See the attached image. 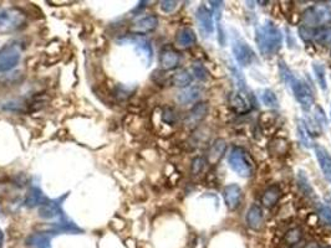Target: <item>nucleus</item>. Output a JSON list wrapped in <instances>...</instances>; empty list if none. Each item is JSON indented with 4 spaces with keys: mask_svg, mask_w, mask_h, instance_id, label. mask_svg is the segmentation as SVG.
Here are the masks:
<instances>
[{
    "mask_svg": "<svg viewBox=\"0 0 331 248\" xmlns=\"http://www.w3.org/2000/svg\"><path fill=\"white\" fill-rule=\"evenodd\" d=\"M232 51H233L237 62L243 67L252 65V62L255 60L254 51L242 38L234 39L232 43Z\"/></svg>",
    "mask_w": 331,
    "mask_h": 248,
    "instance_id": "0eeeda50",
    "label": "nucleus"
},
{
    "mask_svg": "<svg viewBox=\"0 0 331 248\" xmlns=\"http://www.w3.org/2000/svg\"><path fill=\"white\" fill-rule=\"evenodd\" d=\"M208 114V104L205 102H198L192 107L191 111L188 112L186 117V121L184 124L189 128H195L202 121H204V118Z\"/></svg>",
    "mask_w": 331,
    "mask_h": 248,
    "instance_id": "9b49d317",
    "label": "nucleus"
},
{
    "mask_svg": "<svg viewBox=\"0 0 331 248\" xmlns=\"http://www.w3.org/2000/svg\"><path fill=\"white\" fill-rule=\"evenodd\" d=\"M312 70H314L315 78L317 81V85L320 86L322 91H326L327 88V82H326V75H325V67L322 64L319 62H314L312 64Z\"/></svg>",
    "mask_w": 331,
    "mask_h": 248,
    "instance_id": "a878e982",
    "label": "nucleus"
},
{
    "mask_svg": "<svg viewBox=\"0 0 331 248\" xmlns=\"http://www.w3.org/2000/svg\"><path fill=\"white\" fill-rule=\"evenodd\" d=\"M192 81H193V76L187 70H179L176 74L171 77V83L174 87L179 88H187L191 86Z\"/></svg>",
    "mask_w": 331,
    "mask_h": 248,
    "instance_id": "412c9836",
    "label": "nucleus"
},
{
    "mask_svg": "<svg viewBox=\"0 0 331 248\" xmlns=\"http://www.w3.org/2000/svg\"><path fill=\"white\" fill-rule=\"evenodd\" d=\"M205 163H207V161H205V159L203 158V156H195L191 163L192 174L198 175L199 173H202L205 166Z\"/></svg>",
    "mask_w": 331,
    "mask_h": 248,
    "instance_id": "473e14b6",
    "label": "nucleus"
},
{
    "mask_svg": "<svg viewBox=\"0 0 331 248\" xmlns=\"http://www.w3.org/2000/svg\"><path fill=\"white\" fill-rule=\"evenodd\" d=\"M314 119H315V122H316V124L319 125L321 129L327 125V119H326V116H325V112H324V109H322L320 106L315 107Z\"/></svg>",
    "mask_w": 331,
    "mask_h": 248,
    "instance_id": "7c9ffc66",
    "label": "nucleus"
},
{
    "mask_svg": "<svg viewBox=\"0 0 331 248\" xmlns=\"http://www.w3.org/2000/svg\"><path fill=\"white\" fill-rule=\"evenodd\" d=\"M4 108L7 111H15V112H23L24 111V103L20 101H9L4 104Z\"/></svg>",
    "mask_w": 331,
    "mask_h": 248,
    "instance_id": "4c0bfd02",
    "label": "nucleus"
},
{
    "mask_svg": "<svg viewBox=\"0 0 331 248\" xmlns=\"http://www.w3.org/2000/svg\"><path fill=\"white\" fill-rule=\"evenodd\" d=\"M304 248H325V247H321L319 243H316V242H307Z\"/></svg>",
    "mask_w": 331,
    "mask_h": 248,
    "instance_id": "58836bf2",
    "label": "nucleus"
},
{
    "mask_svg": "<svg viewBox=\"0 0 331 248\" xmlns=\"http://www.w3.org/2000/svg\"><path fill=\"white\" fill-rule=\"evenodd\" d=\"M314 40L316 41L319 45H331V26H324V28L316 29V30H315Z\"/></svg>",
    "mask_w": 331,
    "mask_h": 248,
    "instance_id": "393cba45",
    "label": "nucleus"
},
{
    "mask_svg": "<svg viewBox=\"0 0 331 248\" xmlns=\"http://www.w3.org/2000/svg\"><path fill=\"white\" fill-rule=\"evenodd\" d=\"M178 119V116H177V112L174 111L173 108L171 107H167V108L163 109L162 112V121L165 122L166 124H174Z\"/></svg>",
    "mask_w": 331,
    "mask_h": 248,
    "instance_id": "2f4dec72",
    "label": "nucleus"
},
{
    "mask_svg": "<svg viewBox=\"0 0 331 248\" xmlns=\"http://www.w3.org/2000/svg\"><path fill=\"white\" fill-rule=\"evenodd\" d=\"M158 18L156 15H147L141 19H138L136 23L131 25L130 31L135 35H146L152 31H155L158 26Z\"/></svg>",
    "mask_w": 331,
    "mask_h": 248,
    "instance_id": "1a4fd4ad",
    "label": "nucleus"
},
{
    "mask_svg": "<svg viewBox=\"0 0 331 248\" xmlns=\"http://www.w3.org/2000/svg\"><path fill=\"white\" fill-rule=\"evenodd\" d=\"M279 74H280L281 81L293 92L294 97L299 102L301 108L304 111H309L314 106V96H312V92L309 88V86L304 83L303 81L298 80L283 60L279 61Z\"/></svg>",
    "mask_w": 331,
    "mask_h": 248,
    "instance_id": "f03ea898",
    "label": "nucleus"
},
{
    "mask_svg": "<svg viewBox=\"0 0 331 248\" xmlns=\"http://www.w3.org/2000/svg\"><path fill=\"white\" fill-rule=\"evenodd\" d=\"M64 197H61L60 200L57 198V200L45 201L43 205L39 206V216L44 220H53V218L60 217L62 215L60 201L64 200Z\"/></svg>",
    "mask_w": 331,
    "mask_h": 248,
    "instance_id": "ddd939ff",
    "label": "nucleus"
},
{
    "mask_svg": "<svg viewBox=\"0 0 331 248\" xmlns=\"http://www.w3.org/2000/svg\"><path fill=\"white\" fill-rule=\"evenodd\" d=\"M177 44L182 48H189V46L194 45L197 38H195V34L192 29L189 28H182L181 30H178L177 33Z\"/></svg>",
    "mask_w": 331,
    "mask_h": 248,
    "instance_id": "4be33fe9",
    "label": "nucleus"
},
{
    "mask_svg": "<svg viewBox=\"0 0 331 248\" xmlns=\"http://www.w3.org/2000/svg\"><path fill=\"white\" fill-rule=\"evenodd\" d=\"M301 237H303V231L300 228H293L285 234V242L289 244H295L300 241Z\"/></svg>",
    "mask_w": 331,
    "mask_h": 248,
    "instance_id": "c756f323",
    "label": "nucleus"
},
{
    "mask_svg": "<svg viewBox=\"0 0 331 248\" xmlns=\"http://www.w3.org/2000/svg\"><path fill=\"white\" fill-rule=\"evenodd\" d=\"M315 154H316V159L319 161L320 169L324 173L325 177L329 181H331V156L327 153V150L321 145H315L314 147Z\"/></svg>",
    "mask_w": 331,
    "mask_h": 248,
    "instance_id": "2eb2a0df",
    "label": "nucleus"
},
{
    "mask_svg": "<svg viewBox=\"0 0 331 248\" xmlns=\"http://www.w3.org/2000/svg\"><path fill=\"white\" fill-rule=\"evenodd\" d=\"M296 129H298L299 140H300V143L303 144V147L310 148V140H309V135H307L306 124H305L303 121H298Z\"/></svg>",
    "mask_w": 331,
    "mask_h": 248,
    "instance_id": "c85d7f7f",
    "label": "nucleus"
},
{
    "mask_svg": "<svg viewBox=\"0 0 331 248\" xmlns=\"http://www.w3.org/2000/svg\"><path fill=\"white\" fill-rule=\"evenodd\" d=\"M24 48L20 41H12L0 49V72L12 71L22 59Z\"/></svg>",
    "mask_w": 331,
    "mask_h": 248,
    "instance_id": "39448f33",
    "label": "nucleus"
},
{
    "mask_svg": "<svg viewBox=\"0 0 331 248\" xmlns=\"http://www.w3.org/2000/svg\"><path fill=\"white\" fill-rule=\"evenodd\" d=\"M330 56H331V51H330Z\"/></svg>",
    "mask_w": 331,
    "mask_h": 248,
    "instance_id": "a19ab883",
    "label": "nucleus"
},
{
    "mask_svg": "<svg viewBox=\"0 0 331 248\" xmlns=\"http://www.w3.org/2000/svg\"><path fill=\"white\" fill-rule=\"evenodd\" d=\"M202 95V87L200 86H189L183 88L181 92L177 95V101L181 104H191L194 103Z\"/></svg>",
    "mask_w": 331,
    "mask_h": 248,
    "instance_id": "f3484780",
    "label": "nucleus"
},
{
    "mask_svg": "<svg viewBox=\"0 0 331 248\" xmlns=\"http://www.w3.org/2000/svg\"><path fill=\"white\" fill-rule=\"evenodd\" d=\"M255 43L260 54L265 57L274 56L276 52L281 48L283 43V35L281 31L274 23L270 20H265L260 24L255 31Z\"/></svg>",
    "mask_w": 331,
    "mask_h": 248,
    "instance_id": "f257e3e1",
    "label": "nucleus"
},
{
    "mask_svg": "<svg viewBox=\"0 0 331 248\" xmlns=\"http://www.w3.org/2000/svg\"><path fill=\"white\" fill-rule=\"evenodd\" d=\"M229 168L242 177H250L254 173V165L249 154L242 147H233L228 154Z\"/></svg>",
    "mask_w": 331,
    "mask_h": 248,
    "instance_id": "7ed1b4c3",
    "label": "nucleus"
},
{
    "mask_svg": "<svg viewBox=\"0 0 331 248\" xmlns=\"http://www.w3.org/2000/svg\"><path fill=\"white\" fill-rule=\"evenodd\" d=\"M281 189L278 185H272L264 191L262 196V203L265 207H273L280 198Z\"/></svg>",
    "mask_w": 331,
    "mask_h": 248,
    "instance_id": "b1692460",
    "label": "nucleus"
},
{
    "mask_svg": "<svg viewBox=\"0 0 331 248\" xmlns=\"http://www.w3.org/2000/svg\"><path fill=\"white\" fill-rule=\"evenodd\" d=\"M192 72H193L195 77L200 81H205L208 78V71L199 62H195V64L192 65Z\"/></svg>",
    "mask_w": 331,
    "mask_h": 248,
    "instance_id": "72a5a7b5",
    "label": "nucleus"
},
{
    "mask_svg": "<svg viewBox=\"0 0 331 248\" xmlns=\"http://www.w3.org/2000/svg\"><path fill=\"white\" fill-rule=\"evenodd\" d=\"M246 220L250 228L255 229V231H259L263 227V223H264V213H263L262 207H260L259 205H257V203L250 206L248 211H247Z\"/></svg>",
    "mask_w": 331,
    "mask_h": 248,
    "instance_id": "4468645a",
    "label": "nucleus"
},
{
    "mask_svg": "<svg viewBox=\"0 0 331 248\" xmlns=\"http://www.w3.org/2000/svg\"><path fill=\"white\" fill-rule=\"evenodd\" d=\"M50 242L51 234L49 232H36L25 239V244L29 248H50Z\"/></svg>",
    "mask_w": 331,
    "mask_h": 248,
    "instance_id": "dca6fc26",
    "label": "nucleus"
},
{
    "mask_svg": "<svg viewBox=\"0 0 331 248\" xmlns=\"http://www.w3.org/2000/svg\"><path fill=\"white\" fill-rule=\"evenodd\" d=\"M227 150V143L226 140L222 139V138H218V139L214 140V143L210 147L209 153H208V160H209L210 164H215L220 160L223 154L226 153Z\"/></svg>",
    "mask_w": 331,
    "mask_h": 248,
    "instance_id": "aec40b11",
    "label": "nucleus"
},
{
    "mask_svg": "<svg viewBox=\"0 0 331 248\" xmlns=\"http://www.w3.org/2000/svg\"><path fill=\"white\" fill-rule=\"evenodd\" d=\"M3 244H4V233H3L2 228H0V248H3Z\"/></svg>",
    "mask_w": 331,
    "mask_h": 248,
    "instance_id": "ea45409f",
    "label": "nucleus"
},
{
    "mask_svg": "<svg viewBox=\"0 0 331 248\" xmlns=\"http://www.w3.org/2000/svg\"><path fill=\"white\" fill-rule=\"evenodd\" d=\"M303 23L309 28L330 24L331 10L326 5H315V7L307 8L303 13Z\"/></svg>",
    "mask_w": 331,
    "mask_h": 248,
    "instance_id": "423d86ee",
    "label": "nucleus"
},
{
    "mask_svg": "<svg viewBox=\"0 0 331 248\" xmlns=\"http://www.w3.org/2000/svg\"><path fill=\"white\" fill-rule=\"evenodd\" d=\"M177 7H178V2H174V0H163V2L160 3L161 10L163 13H167V14L174 12Z\"/></svg>",
    "mask_w": 331,
    "mask_h": 248,
    "instance_id": "e433bc0d",
    "label": "nucleus"
},
{
    "mask_svg": "<svg viewBox=\"0 0 331 248\" xmlns=\"http://www.w3.org/2000/svg\"><path fill=\"white\" fill-rule=\"evenodd\" d=\"M28 17L19 8H9L0 12V34H10L25 28Z\"/></svg>",
    "mask_w": 331,
    "mask_h": 248,
    "instance_id": "20e7f679",
    "label": "nucleus"
},
{
    "mask_svg": "<svg viewBox=\"0 0 331 248\" xmlns=\"http://www.w3.org/2000/svg\"><path fill=\"white\" fill-rule=\"evenodd\" d=\"M229 70H231V74H232V77H233L234 82H236V85L238 86L239 92H241V93H247V92H248V88H247L246 78H244L243 74H242V72L239 71L238 67L229 66Z\"/></svg>",
    "mask_w": 331,
    "mask_h": 248,
    "instance_id": "bb28decb",
    "label": "nucleus"
},
{
    "mask_svg": "<svg viewBox=\"0 0 331 248\" xmlns=\"http://www.w3.org/2000/svg\"><path fill=\"white\" fill-rule=\"evenodd\" d=\"M181 62V55L172 48H165L160 54V66L165 71H171L178 67Z\"/></svg>",
    "mask_w": 331,
    "mask_h": 248,
    "instance_id": "f8f14e48",
    "label": "nucleus"
},
{
    "mask_svg": "<svg viewBox=\"0 0 331 248\" xmlns=\"http://www.w3.org/2000/svg\"><path fill=\"white\" fill-rule=\"evenodd\" d=\"M195 19H197L198 28H199L200 34L204 38L212 35L213 30H214V25H213V14L210 10L208 9L205 5H200L195 13Z\"/></svg>",
    "mask_w": 331,
    "mask_h": 248,
    "instance_id": "6e6552de",
    "label": "nucleus"
},
{
    "mask_svg": "<svg viewBox=\"0 0 331 248\" xmlns=\"http://www.w3.org/2000/svg\"><path fill=\"white\" fill-rule=\"evenodd\" d=\"M45 198H44L43 191H41L40 187L38 186H33L29 189V192L27 195V198H25V206L29 208H34L36 206H41L44 202H45Z\"/></svg>",
    "mask_w": 331,
    "mask_h": 248,
    "instance_id": "5701e85b",
    "label": "nucleus"
},
{
    "mask_svg": "<svg viewBox=\"0 0 331 248\" xmlns=\"http://www.w3.org/2000/svg\"><path fill=\"white\" fill-rule=\"evenodd\" d=\"M298 33H299V36H300V39H303L304 41L314 40L315 30L312 28H309V26H300L298 30Z\"/></svg>",
    "mask_w": 331,
    "mask_h": 248,
    "instance_id": "c9c22d12",
    "label": "nucleus"
},
{
    "mask_svg": "<svg viewBox=\"0 0 331 248\" xmlns=\"http://www.w3.org/2000/svg\"><path fill=\"white\" fill-rule=\"evenodd\" d=\"M296 181H298V187L301 191V194L304 196H306L310 200H315L316 198V194H315V190L312 189L311 184H310V180L307 177V175L305 174L304 170H299L298 177H296Z\"/></svg>",
    "mask_w": 331,
    "mask_h": 248,
    "instance_id": "6ab92c4d",
    "label": "nucleus"
},
{
    "mask_svg": "<svg viewBox=\"0 0 331 248\" xmlns=\"http://www.w3.org/2000/svg\"><path fill=\"white\" fill-rule=\"evenodd\" d=\"M317 212H319L320 218L324 221V223L331 227V208L327 207V206L321 205L317 208Z\"/></svg>",
    "mask_w": 331,
    "mask_h": 248,
    "instance_id": "f704fd0d",
    "label": "nucleus"
},
{
    "mask_svg": "<svg viewBox=\"0 0 331 248\" xmlns=\"http://www.w3.org/2000/svg\"><path fill=\"white\" fill-rule=\"evenodd\" d=\"M242 196H243V192H242L241 186H239L238 184H229L224 187V202H226L227 207H228L229 210L234 211L239 207Z\"/></svg>",
    "mask_w": 331,
    "mask_h": 248,
    "instance_id": "9d476101",
    "label": "nucleus"
},
{
    "mask_svg": "<svg viewBox=\"0 0 331 248\" xmlns=\"http://www.w3.org/2000/svg\"><path fill=\"white\" fill-rule=\"evenodd\" d=\"M260 99H262L263 104L269 107V108H278L279 107V102L275 93L272 90H269V88L260 91Z\"/></svg>",
    "mask_w": 331,
    "mask_h": 248,
    "instance_id": "cd10ccee",
    "label": "nucleus"
},
{
    "mask_svg": "<svg viewBox=\"0 0 331 248\" xmlns=\"http://www.w3.org/2000/svg\"><path fill=\"white\" fill-rule=\"evenodd\" d=\"M229 106L237 113H247L250 111V107L247 98L244 97L243 93L241 92H234L229 96Z\"/></svg>",
    "mask_w": 331,
    "mask_h": 248,
    "instance_id": "a211bd4d",
    "label": "nucleus"
}]
</instances>
